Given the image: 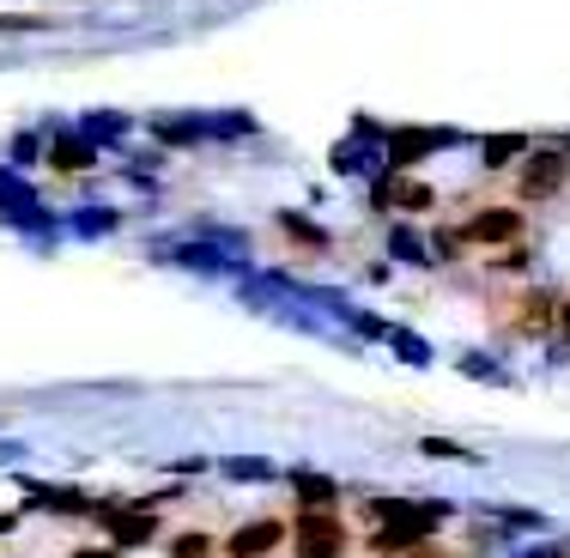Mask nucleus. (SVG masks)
<instances>
[{"label": "nucleus", "mask_w": 570, "mask_h": 558, "mask_svg": "<svg viewBox=\"0 0 570 558\" xmlns=\"http://www.w3.org/2000/svg\"><path fill=\"white\" fill-rule=\"evenodd\" d=\"M279 540H292V522L279 516H255V522L230 528V540H219L225 558H279Z\"/></svg>", "instance_id": "nucleus-5"}, {"label": "nucleus", "mask_w": 570, "mask_h": 558, "mask_svg": "<svg viewBox=\"0 0 570 558\" xmlns=\"http://www.w3.org/2000/svg\"><path fill=\"white\" fill-rule=\"evenodd\" d=\"M292 552L297 558H346L352 552V535L334 510H304L292 522Z\"/></svg>", "instance_id": "nucleus-2"}, {"label": "nucleus", "mask_w": 570, "mask_h": 558, "mask_svg": "<svg viewBox=\"0 0 570 558\" xmlns=\"http://www.w3.org/2000/svg\"><path fill=\"white\" fill-rule=\"evenodd\" d=\"M515 158H528V134H492V140H485V165L492 170L515 165Z\"/></svg>", "instance_id": "nucleus-6"}, {"label": "nucleus", "mask_w": 570, "mask_h": 558, "mask_svg": "<svg viewBox=\"0 0 570 558\" xmlns=\"http://www.w3.org/2000/svg\"><path fill=\"white\" fill-rule=\"evenodd\" d=\"M431 200H438L431 188H413V183H401V188H395V207H406V213H425Z\"/></svg>", "instance_id": "nucleus-9"}, {"label": "nucleus", "mask_w": 570, "mask_h": 558, "mask_svg": "<svg viewBox=\"0 0 570 558\" xmlns=\"http://www.w3.org/2000/svg\"><path fill=\"white\" fill-rule=\"evenodd\" d=\"M219 552V540L200 535V528H183V535H170V558H213Z\"/></svg>", "instance_id": "nucleus-7"}, {"label": "nucleus", "mask_w": 570, "mask_h": 558, "mask_svg": "<svg viewBox=\"0 0 570 558\" xmlns=\"http://www.w3.org/2000/svg\"><path fill=\"white\" fill-rule=\"evenodd\" d=\"M73 558H110V552H73Z\"/></svg>", "instance_id": "nucleus-11"}, {"label": "nucleus", "mask_w": 570, "mask_h": 558, "mask_svg": "<svg viewBox=\"0 0 570 558\" xmlns=\"http://www.w3.org/2000/svg\"><path fill=\"white\" fill-rule=\"evenodd\" d=\"M570 183V153L559 146H528L522 170H515V207H540Z\"/></svg>", "instance_id": "nucleus-1"}, {"label": "nucleus", "mask_w": 570, "mask_h": 558, "mask_svg": "<svg viewBox=\"0 0 570 558\" xmlns=\"http://www.w3.org/2000/svg\"><path fill=\"white\" fill-rule=\"evenodd\" d=\"M297 498H304V510H334V486H322V480H304Z\"/></svg>", "instance_id": "nucleus-8"}, {"label": "nucleus", "mask_w": 570, "mask_h": 558, "mask_svg": "<svg viewBox=\"0 0 570 558\" xmlns=\"http://www.w3.org/2000/svg\"><path fill=\"white\" fill-rule=\"evenodd\" d=\"M56 165H61V170H79V165H91V153H79L73 140H61V146H56Z\"/></svg>", "instance_id": "nucleus-10"}, {"label": "nucleus", "mask_w": 570, "mask_h": 558, "mask_svg": "<svg viewBox=\"0 0 570 558\" xmlns=\"http://www.w3.org/2000/svg\"><path fill=\"white\" fill-rule=\"evenodd\" d=\"M522 231H528V213L498 200V207H480L468 219V243L473 249H510V243H522Z\"/></svg>", "instance_id": "nucleus-4"}, {"label": "nucleus", "mask_w": 570, "mask_h": 558, "mask_svg": "<svg viewBox=\"0 0 570 558\" xmlns=\"http://www.w3.org/2000/svg\"><path fill=\"white\" fill-rule=\"evenodd\" d=\"M492 316H498V329L504 334H547L552 329V297L547 292H504V297H492Z\"/></svg>", "instance_id": "nucleus-3"}]
</instances>
